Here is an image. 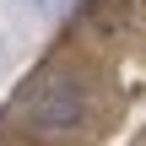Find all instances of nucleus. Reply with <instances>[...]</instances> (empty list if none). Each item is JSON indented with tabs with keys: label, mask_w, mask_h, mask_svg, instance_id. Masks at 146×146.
<instances>
[{
	"label": "nucleus",
	"mask_w": 146,
	"mask_h": 146,
	"mask_svg": "<svg viewBox=\"0 0 146 146\" xmlns=\"http://www.w3.org/2000/svg\"><path fill=\"white\" fill-rule=\"evenodd\" d=\"M27 11H38V16H54V11H65V0H22Z\"/></svg>",
	"instance_id": "f03ea898"
},
{
	"label": "nucleus",
	"mask_w": 146,
	"mask_h": 146,
	"mask_svg": "<svg viewBox=\"0 0 146 146\" xmlns=\"http://www.w3.org/2000/svg\"><path fill=\"white\" fill-rule=\"evenodd\" d=\"M22 119H27V130L43 135V141H70V135L87 125V92H81V81H70V76L38 81V87L27 92V103H22Z\"/></svg>",
	"instance_id": "f257e3e1"
}]
</instances>
